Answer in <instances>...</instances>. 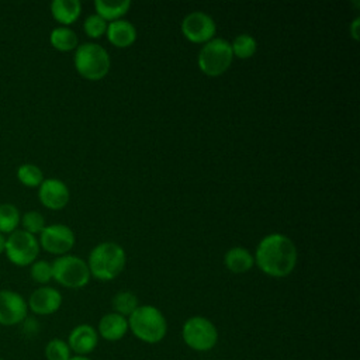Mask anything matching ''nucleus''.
I'll use <instances>...</instances> for the list:
<instances>
[{
	"label": "nucleus",
	"mask_w": 360,
	"mask_h": 360,
	"mask_svg": "<svg viewBox=\"0 0 360 360\" xmlns=\"http://www.w3.org/2000/svg\"><path fill=\"white\" fill-rule=\"evenodd\" d=\"M69 360H91L89 356H76V354H73Z\"/></svg>",
	"instance_id": "31"
},
{
	"label": "nucleus",
	"mask_w": 360,
	"mask_h": 360,
	"mask_svg": "<svg viewBox=\"0 0 360 360\" xmlns=\"http://www.w3.org/2000/svg\"><path fill=\"white\" fill-rule=\"evenodd\" d=\"M17 179L22 186L34 188V187H39L45 177L42 170L37 165L22 163L17 167Z\"/></svg>",
	"instance_id": "23"
},
{
	"label": "nucleus",
	"mask_w": 360,
	"mask_h": 360,
	"mask_svg": "<svg viewBox=\"0 0 360 360\" xmlns=\"http://www.w3.org/2000/svg\"><path fill=\"white\" fill-rule=\"evenodd\" d=\"M181 34L193 44H205L211 41L217 31L214 18L204 11H191L180 24Z\"/></svg>",
	"instance_id": "10"
},
{
	"label": "nucleus",
	"mask_w": 360,
	"mask_h": 360,
	"mask_svg": "<svg viewBox=\"0 0 360 360\" xmlns=\"http://www.w3.org/2000/svg\"><path fill=\"white\" fill-rule=\"evenodd\" d=\"M107 39L115 48H128L136 41V28L128 20H115L108 22L105 31Z\"/></svg>",
	"instance_id": "16"
},
{
	"label": "nucleus",
	"mask_w": 360,
	"mask_h": 360,
	"mask_svg": "<svg viewBox=\"0 0 360 360\" xmlns=\"http://www.w3.org/2000/svg\"><path fill=\"white\" fill-rule=\"evenodd\" d=\"M25 298L14 290H0V325L14 326L27 319Z\"/></svg>",
	"instance_id": "11"
},
{
	"label": "nucleus",
	"mask_w": 360,
	"mask_h": 360,
	"mask_svg": "<svg viewBox=\"0 0 360 360\" xmlns=\"http://www.w3.org/2000/svg\"><path fill=\"white\" fill-rule=\"evenodd\" d=\"M39 249L38 238L22 229H17L6 238L4 253L14 266H31L38 259Z\"/></svg>",
	"instance_id": "8"
},
{
	"label": "nucleus",
	"mask_w": 360,
	"mask_h": 360,
	"mask_svg": "<svg viewBox=\"0 0 360 360\" xmlns=\"http://www.w3.org/2000/svg\"><path fill=\"white\" fill-rule=\"evenodd\" d=\"M52 280L66 288H83L90 281L87 262L76 255L58 256L52 263Z\"/></svg>",
	"instance_id": "6"
},
{
	"label": "nucleus",
	"mask_w": 360,
	"mask_h": 360,
	"mask_svg": "<svg viewBox=\"0 0 360 360\" xmlns=\"http://www.w3.org/2000/svg\"><path fill=\"white\" fill-rule=\"evenodd\" d=\"M39 248L45 252L56 256L68 255L75 246V232L63 224H51L44 228L39 233Z\"/></svg>",
	"instance_id": "9"
},
{
	"label": "nucleus",
	"mask_w": 360,
	"mask_h": 360,
	"mask_svg": "<svg viewBox=\"0 0 360 360\" xmlns=\"http://www.w3.org/2000/svg\"><path fill=\"white\" fill-rule=\"evenodd\" d=\"M98 339L100 338L94 326L89 323H80L70 330L66 342L72 353L76 356H87L97 347Z\"/></svg>",
	"instance_id": "14"
},
{
	"label": "nucleus",
	"mask_w": 360,
	"mask_h": 360,
	"mask_svg": "<svg viewBox=\"0 0 360 360\" xmlns=\"http://www.w3.org/2000/svg\"><path fill=\"white\" fill-rule=\"evenodd\" d=\"M233 58L239 59H249L252 58L257 51V42L256 39L249 34H239L232 42H231Z\"/></svg>",
	"instance_id": "24"
},
{
	"label": "nucleus",
	"mask_w": 360,
	"mask_h": 360,
	"mask_svg": "<svg viewBox=\"0 0 360 360\" xmlns=\"http://www.w3.org/2000/svg\"><path fill=\"white\" fill-rule=\"evenodd\" d=\"M108 22L97 14L89 15L83 22V31L90 38H100L105 34Z\"/></svg>",
	"instance_id": "28"
},
{
	"label": "nucleus",
	"mask_w": 360,
	"mask_h": 360,
	"mask_svg": "<svg viewBox=\"0 0 360 360\" xmlns=\"http://www.w3.org/2000/svg\"><path fill=\"white\" fill-rule=\"evenodd\" d=\"M224 264L231 273L242 274L255 266V257L248 249L242 246H233L225 253Z\"/></svg>",
	"instance_id": "18"
},
{
	"label": "nucleus",
	"mask_w": 360,
	"mask_h": 360,
	"mask_svg": "<svg viewBox=\"0 0 360 360\" xmlns=\"http://www.w3.org/2000/svg\"><path fill=\"white\" fill-rule=\"evenodd\" d=\"M98 338L107 342L121 340L128 333V319L117 312H108L103 315L96 328Z\"/></svg>",
	"instance_id": "15"
},
{
	"label": "nucleus",
	"mask_w": 360,
	"mask_h": 360,
	"mask_svg": "<svg viewBox=\"0 0 360 360\" xmlns=\"http://www.w3.org/2000/svg\"><path fill=\"white\" fill-rule=\"evenodd\" d=\"M21 221L20 210L11 202L0 204V233L10 235L18 229Z\"/></svg>",
	"instance_id": "21"
},
{
	"label": "nucleus",
	"mask_w": 360,
	"mask_h": 360,
	"mask_svg": "<svg viewBox=\"0 0 360 360\" xmlns=\"http://www.w3.org/2000/svg\"><path fill=\"white\" fill-rule=\"evenodd\" d=\"M44 354L46 360H69L72 357V352L68 342L60 338L51 339L45 345Z\"/></svg>",
	"instance_id": "25"
},
{
	"label": "nucleus",
	"mask_w": 360,
	"mask_h": 360,
	"mask_svg": "<svg viewBox=\"0 0 360 360\" xmlns=\"http://www.w3.org/2000/svg\"><path fill=\"white\" fill-rule=\"evenodd\" d=\"M181 338L187 347L194 352H210L218 342V329L205 316L194 315L184 321Z\"/></svg>",
	"instance_id": "7"
},
{
	"label": "nucleus",
	"mask_w": 360,
	"mask_h": 360,
	"mask_svg": "<svg viewBox=\"0 0 360 360\" xmlns=\"http://www.w3.org/2000/svg\"><path fill=\"white\" fill-rule=\"evenodd\" d=\"M4 248H6V235L0 233V255L4 253Z\"/></svg>",
	"instance_id": "30"
},
{
	"label": "nucleus",
	"mask_w": 360,
	"mask_h": 360,
	"mask_svg": "<svg viewBox=\"0 0 360 360\" xmlns=\"http://www.w3.org/2000/svg\"><path fill=\"white\" fill-rule=\"evenodd\" d=\"M127 264L124 248L115 242H101L89 253L87 266L90 276L100 281H110L118 277Z\"/></svg>",
	"instance_id": "2"
},
{
	"label": "nucleus",
	"mask_w": 360,
	"mask_h": 360,
	"mask_svg": "<svg viewBox=\"0 0 360 360\" xmlns=\"http://www.w3.org/2000/svg\"><path fill=\"white\" fill-rule=\"evenodd\" d=\"M31 278L42 285H46L52 280V264L46 260H35L30 267Z\"/></svg>",
	"instance_id": "27"
},
{
	"label": "nucleus",
	"mask_w": 360,
	"mask_h": 360,
	"mask_svg": "<svg viewBox=\"0 0 360 360\" xmlns=\"http://www.w3.org/2000/svg\"><path fill=\"white\" fill-rule=\"evenodd\" d=\"M62 300V294L56 288L42 285L31 292L27 305L35 315H52L59 311Z\"/></svg>",
	"instance_id": "13"
},
{
	"label": "nucleus",
	"mask_w": 360,
	"mask_h": 360,
	"mask_svg": "<svg viewBox=\"0 0 360 360\" xmlns=\"http://www.w3.org/2000/svg\"><path fill=\"white\" fill-rule=\"evenodd\" d=\"M359 25H360V18L359 17H356L353 21H352V24H350V27H349V30H350V35L353 37V39L354 41H357L359 39Z\"/></svg>",
	"instance_id": "29"
},
{
	"label": "nucleus",
	"mask_w": 360,
	"mask_h": 360,
	"mask_svg": "<svg viewBox=\"0 0 360 360\" xmlns=\"http://www.w3.org/2000/svg\"><path fill=\"white\" fill-rule=\"evenodd\" d=\"M127 319L128 329L138 340L143 343L155 345L166 338V316L153 305H139Z\"/></svg>",
	"instance_id": "3"
},
{
	"label": "nucleus",
	"mask_w": 360,
	"mask_h": 360,
	"mask_svg": "<svg viewBox=\"0 0 360 360\" xmlns=\"http://www.w3.org/2000/svg\"><path fill=\"white\" fill-rule=\"evenodd\" d=\"M233 53L231 42L224 38H212L205 42L197 56V65L200 70L211 77L224 75L232 65Z\"/></svg>",
	"instance_id": "5"
},
{
	"label": "nucleus",
	"mask_w": 360,
	"mask_h": 360,
	"mask_svg": "<svg viewBox=\"0 0 360 360\" xmlns=\"http://www.w3.org/2000/svg\"><path fill=\"white\" fill-rule=\"evenodd\" d=\"M111 305L114 308L112 312H117V314L128 318L139 307V301H138V297L132 291L122 290V291H118L112 297Z\"/></svg>",
	"instance_id": "22"
},
{
	"label": "nucleus",
	"mask_w": 360,
	"mask_h": 360,
	"mask_svg": "<svg viewBox=\"0 0 360 360\" xmlns=\"http://www.w3.org/2000/svg\"><path fill=\"white\" fill-rule=\"evenodd\" d=\"M96 14L100 15L107 22L121 20L128 10L131 8L129 0H120V1H107V0H96L94 1Z\"/></svg>",
	"instance_id": "19"
},
{
	"label": "nucleus",
	"mask_w": 360,
	"mask_h": 360,
	"mask_svg": "<svg viewBox=\"0 0 360 360\" xmlns=\"http://www.w3.org/2000/svg\"><path fill=\"white\" fill-rule=\"evenodd\" d=\"M73 65L83 79L97 82L108 75L111 59L101 45L96 42H84L75 49Z\"/></svg>",
	"instance_id": "4"
},
{
	"label": "nucleus",
	"mask_w": 360,
	"mask_h": 360,
	"mask_svg": "<svg viewBox=\"0 0 360 360\" xmlns=\"http://www.w3.org/2000/svg\"><path fill=\"white\" fill-rule=\"evenodd\" d=\"M253 257L255 264L264 274L281 278L290 276L295 269L298 252L287 235L273 232L260 239Z\"/></svg>",
	"instance_id": "1"
},
{
	"label": "nucleus",
	"mask_w": 360,
	"mask_h": 360,
	"mask_svg": "<svg viewBox=\"0 0 360 360\" xmlns=\"http://www.w3.org/2000/svg\"><path fill=\"white\" fill-rule=\"evenodd\" d=\"M0 360H3V359H0Z\"/></svg>",
	"instance_id": "32"
},
{
	"label": "nucleus",
	"mask_w": 360,
	"mask_h": 360,
	"mask_svg": "<svg viewBox=\"0 0 360 360\" xmlns=\"http://www.w3.org/2000/svg\"><path fill=\"white\" fill-rule=\"evenodd\" d=\"M82 13V3L79 0H53L51 3V14L55 21L63 27L72 25Z\"/></svg>",
	"instance_id": "17"
},
{
	"label": "nucleus",
	"mask_w": 360,
	"mask_h": 360,
	"mask_svg": "<svg viewBox=\"0 0 360 360\" xmlns=\"http://www.w3.org/2000/svg\"><path fill=\"white\" fill-rule=\"evenodd\" d=\"M38 200L45 208L58 211L68 205L70 200V191L66 183L59 179H44V181L38 187Z\"/></svg>",
	"instance_id": "12"
},
{
	"label": "nucleus",
	"mask_w": 360,
	"mask_h": 360,
	"mask_svg": "<svg viewBox=\"0 0 360 360\" xmlns=\"http://www.w3.org/2000/svg\"><path fill=\"white\" fill-rule=\"evenodd\" d=\"M49 42L59 52L75 51L79 46V38L76 32L72 28L63 25H59L51 31Z\"/></svg>",
	"instance_id": "20"
},
{
	"label": "nucleus",
	"mask_w": 360,
	"mask_h": 360,
	"mask_svg": "<svg viewBox=\"0 0 360 360\" xmlns=\"http://www.w3.org/2000/svg\"><path fill=\"white\" fill-rule=\"evenodd\" d=\"M20 225H21L22 231H25V232H28V233H31L34 236L39 235L44 231V228L46 226L44 215L39 211H35V210L24 212L21 215Z\"/></svg>",
	"instance_id": "26"
}]
</instances>
